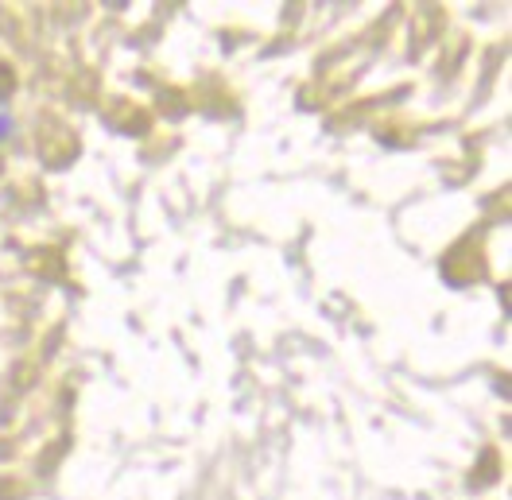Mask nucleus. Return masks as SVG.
Instances as JSON below:
<instances>
[{"label": "nucleus", "instance_id": "f257e3e1", "mask_svg": "<svg viewBox=\"0 0 512 500\" xmlns=\"http://www.w3.org/2000/svg\"><path fill=\"white\" fill-rule=\"evenodd\" d=\"M12 86H16V78H12V66L0 63V101L12 94Z\"/></svg>", "mask_w": 512, "mask_h": 500}]
</instances>
